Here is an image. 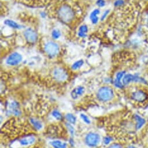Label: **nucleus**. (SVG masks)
I'll return each instance as SVG.
<instances>
[{
  "label": "nucleus",
  "mask_w": 148,
  "mask_h": 148,
  "mask_svg": "<svg viewBox=\"0 0 148 148\" xmlns=\"http://www.w3.org/2000/svg\"><path fill=\"white\" fill-rule=\"evenodd\" d=\"M10 111L14 115L18 116L21 114V110L19 109V106L18 103L16 102H12L10 103Z\"/></svg>",
  "instance_id": "nucleus-10"
},
{
  "label": "nucleus",
  "mask_w": 148,
  "mask_h": 148,
  "mask_svg": "<svg viewBox=\"0 0 148 148\" xmlns=\"http://www.w3.org/2000/svg\"><path fill=\"white\" fill-rule=\"evenodd\" d=\"M145 1H147V2H148V0H144Z\"/></svg>",
  "instance_id": "nucleus-33"
},
{
  "label": "nucleus",
  "mask_w": 148,
  "mask_h": 148,
  "mask_svg": "<svg viewBox=\"0 0 148 148\" xmlns=\"http://www.w3.org/2000/svg\"><path fill=\"white\" fill-rule=\"evenodd\" d=\"M53 76L56 80L59 82H62L67 79V73L63 68H58L53 71Z\"/></svg>",
  "instance_id": "nucleus-7"
},
{
  "label": "nucleus",
  "mask_w": 148,
  "mask_h": 148,
  "mask_svg": "<svg viewBox=\"0 0 148 148\" xmlns=\"http://www.w3.org/2000/svg\"><path fill=\"white\" fill-rule=\"evenodd\" d=\"M110 13V10H106L105 12H104V13L103 14V15H102V19H101V20L102 21H103L106 17H107V16L108 15V14Z\"/></svg>",
  "instance_id": "nucleus-30"
},
{
  "label": "nucleus",
  "mask_w": 148,
  "mask_h": 148,
  "mask_svg": "<svg viewBox=\"0 0 148 148\" xmlns=\"http://www.w3.org/2000/svg\"><path fill=\"white\" fill-rule=\"evenodd\" d=\"M134 119L135 120V128L136 131L141 129L146 124V120L145 118L140 116L138 114H135L134 115Z\"/></svg>",
  "instance_id": "nucleus-8"
},
{
  "label": "nucleus",
  "mask_w": 148,
  "mask_h": 148,
  "mask_svg": "<svg viewBox=\"0 0 148 148\" xmlns=\"http://www.w3.org/2000/svg\"><path fill=\"white\" fill-rule=\"evenodd\" d=\"M147 53L148 54V46H147Z\"/></svg>",
  "instance_id": "nucleus-32"
},
{
  "label": "nucleus",
  "mask_w": 148,
  "mask_h": 148,
  "mask_svg": "<svg viewBox=\"0 0 148 148\" xmlns=\"http://www.w3.org/2000/svg\"><path fill=\"white\" fill-rule=\"evenodd\" d=\"M125 73H126V72L125 71H121L118 72L116 73V78L114 81H116L117 82H122V80Z\"/></svg>",
  "instance_id": "nucleus-20"
},
{
  "label": "nucleus",
  "mask_w": 148,
  "mask_h": 148,
  "mask_svg": "<svg viewBox=\"0 0 148 148\" xmlns=\"http://www.w3.org/2000/svg\"><path fill=\"white\" fill-rule=\"evenodd\" d=\"M125 4V1L124 0H116L114 3V6L115 7H121Z\"/></svg>",
  "instance_id": "nucleus-23"
},
{
  "label": "nucleus",
  "mask_w": 148,
  "mask_h": 148,
  "mask_svg": "<svg viewBox=\"0 0 148 148\" xmlns=\"http://www.w3.org/2000/svg\"><path fill=\"white\" fill-rule=\"evenodd\" d=\"M134 79H135L134 74H132L130 73H125L122 80V82H123V85H124V86H127L129 84H130L131 83H134Z\"/></svg>",
  "instance_id": "nucleus-11"
},
{
  "label": "nucleus",
  "mask_w": 148,
  "mask_h": 148,
  "mask_svg": "<svg viewBox=\"0 0 148 148\" xmlns=\"http://www.w3.org/2000/svg\"><path fill=\"white\" fill-rule=\"evenodd\" d=\"M22 56L18 53H14L11 54L7 59V64L11 66L18 65L22 61Z\"/></svg>",
  "instance_id": "nucleus-6"
},
{
  "label": "nucleus",
  "mask_w": 148,
  "mask_h": 148,
  "mask_svg": "<svg viewBox=\"0 0 148 148\" xmlns=\"http://www.w3.org/2000/svg\"><path fill=\"white\" fill-rule=\"evenodd\" d=\"M101 141V136L98 133L90 132L86 137V143L90 147L97 146Z\"/></svg>",
  "instance_id": "nucleus-4"
},
{
  "label": "nucleus",
  "mask_w": 148,
  "mask_h": 148,
  "mask_svg": "<svg viewBox=\"0 0 148 148\" xmlns=\"http://www.w3.org/2000/svg\"><path fill=\"white\" fill-rule=\"evenodd\" d=\"M4 24L5 25H7V26L11 27L12 28H14V29H20L21 28V26L18 24H17L15 21L10 20V19L5 20L4 22Z\"/></svg>",
  "instance_id": "nucleus-17"
},
{
  "label": "nucleus",
  "mask_w": 148,
  "mask_h": 148,
  "mask_svg": "<svg viewBox=\"0 0 148 148\" xmlns=\"http://www.w3.org/2000/svg\"><path fill=\"white\" fill-rule=\"evenodd\" d=\"M115 96L113 89L109 86H103L101 88L97 93V98L101 102H109L112 101Z\"/></svg>",
  "instance_id": "nucleus-2"
},
{
  "label": "nucleus",
  "mask_w": 148,
  "mask_h": 148,
  "mask_svg": "<svg viewBox=\"0 0 148 148\" xmlns=\"http://www.w3.org/2000/svg\"><path fill=\"white\" fill-rule=\"evenodd\" d=\"M24 36L27 40V41L29 43H34L36 41L37 39V33L34 30H33L31 28L27 29L24 32Z\"/></svg>",
  "instance_id": "nucleus-9"
},
{
  "label": "nucleus",
  "mask_w": 148,
  "mask_h": 148,
  "mask_svg": "<svg viewBox=\"0 0 148 148\" xmlns=\"http://www.w3.org/2000/svg\"><path fill=\"white\" fill-rule=\"evenodd\" d=\"M52 116H53L56 120H58V121L61 120L62 118V115L61 113H60L59 111H58V110H54V111L52 112Z\"/></svg>",
  "instance_id": "nucleus-22"
},
{
  "label": "nucleus",
  "mask_w": 148,
  "mask_h": 148,
  "mask_svg": "<svg viewBox=\"0 0 148 148\" xmlns=\"http://www.w3.org/2000/svg\"><path fill=\"white\" fill-rule=\"evenodd\" d=\"M50 144L53 148H66L67 143L63 142H62L59 140H53L50 142Z\"/></svg>",
  "instance_id": "nucleus-14"
},
{
  "label": "nucleus",
  "mask_w": 148,
  "mask_h": 148,
  "mask_svg": "<svg viewBox=\"0 0 148 148\" xmlns=\"http://www.w3.org/2000/svg\"><path fill=\"white\" fill-rule=\"evenodd\" d=\"M88 32V28L86 25L82 26L79 29V36L81 37H86V33Z\"/></svg>",
  "instance_id": "nucleus-19"
},
{
  "label": "nucleus",
  "mask_w": 148,
  "mask_h": 148,
  "mask_svg": "<svg viewBox=\"0 0 148 148\" xmlns=\"http://www.w3.org/2000/svg\"><path fill=\"white\" fill-rule=\"evenodd\" d=\"M59 16L63 21L69 22L73 19L74 17V12L70 7L64 5L59 9Z\"/></svg>",
  "instance_id": "nucleus-3"
},
{
  "label": "nucleus",
  "mask_w": 148,
  "mask_h": 148,
  "mask_svg": "<svg viewBox=\"0 0 148 148\" xmlns=\"http://www.w3.org/2000/svg\"><path fill=\"white\" fill-rule=\"evenodd\" d=\"M36 141V138L33 136L30 135L23 138L19 140V143L22 146H27L29 145H32Z\"/></svg>",
  "instance_id": "nucleus-12"
},
{
  "label": "nucleus",
  "mask_w": 148,
  "mask_h": 148,
  "mask_svg": "<svg viewBox=\"0 0 148 148\" xmlns=\"http://www.w3.org/2000/svg\"><path fill=\"white\" fill-rule=\"evenodd\" d=\"M85 89L84 88L83 86H79L75 89H73L71 93V96L73 99H76L80 96L82 95L84 93Z\"/></svg>",
  "instance_id": "nucleus-13"
},
{
  "label": "nucleus",
  "mask_w": 148,
  "mask_h": 148,
  "mask_svg": "<svg viewBox=\"0 0 148 148\" xmlns=\"http://www.w3.org/2000/svg\"><path fill=\"white\" fill-rule=\"evenodd\" d=\"M131 99L138 104H144L148 102V91L145 88L135 89L131 93Z\"/></svg>",
  "instance_id": "nucleus-1"
},
{
  "label": "nucleus",
  "mask_w": 148,
  "mask_h": 148,
  "mask_svg": "<svg viewBox=\"0 0 148 148\" xmlns=\"http://www.w3.org/2000/svg\"><path fill=\"white\" fill-rule=\"evenodd\" d=\"M52 36L55 39H57L60 37V33L58 30H53L52 33Z\"/></svg>",
  "instance_id": "nucleus-26"
},
{
  "label": "nucleus",
  "mask_w": 148,
  "mask_h": 148,
  "mask_svg": "<svg viewBox=\"0 0 148 148\" xmlns=\"http://www.w3.org/2000/svg\"><path fill=\"white\" fill-rule=\"evenodd\" d=\"M80 117H81L82 120H83L84 122H86V124H89L91 123V121H90V118H88V117L86 115H85L84 114H80Z\"/></svg>",
  "instance_id": "nucleus-25"
},
{
  "label": "nucleus",
  "mask_w": 148,
  "mask_h": 148,
  "mask_svg": "<svg viewBox=\"0 0 148 148\" xmlns=\"http://www.w3.org/2000/svg\"><path fill=\"white\" fill-rule=\"evenodd\" d=\"M44 49L46 53L50 57H55L59 51V46L52 41L47 43L45 45Z\"/></svg>",
  "instance_id": "nucleus-5"
},
{
  "label": "nucleus",
  "mask_w": 148,
  "mask_h": 148,
  "mask_svg": "<svg viewBox=\"0 0 148 148\" xmlns=\"http://www.w3.org/2000/svg\"><path fill=\"white\" fill-rule=\"evenodd\" d=\"M66 119L68 121L69 123L71 124H75L76 122V117L73 114L71 113H67L66 116Z\"/></svg>",
  "instance_id": "nucleus-18"
},
{
  "label": "nucleus",
  "mask_w": 148,
  "mask_h": 148,
  "mask_svg": "<svg viewBox=\"0 0 148 148\" xmlns=\"http://www.w3.org/2000/svg\"><path fill=\"white\" fill-rule=\"evenodd\" d=\"M30 121L36 129L40 130L41 129H42V124L39 120H38L34 118H31L30 119Z\"/></svg>",
  "instance_id": "nucleus-16"
},
{
  "label": "nucleus",
  "mask_w": 148,
  "mask_h": 148,
  "mask_svg": "<svg viewBox=\"0 0 148 148\" xmlns=\"http://www.w3.org/2000/svg\"><path fill=\"white\" fill-rule=\"evenodd\" d=\"M66 125L70 133L71 134V135L73 136L74 134H75V128H74V127L71 125V124H70L69 122L66 123Z\"/></svg>",
  "instance_id": "nucleus-24"
},
{
  "label": "nucleus",
  "mask_w": 148,
  "mask_h": 148,
  "mask_svg": "<svg viewBox=\"0 0 148 148\" xmlns=\"http://www.w3.org/2000/svg\"><path fill=\"white\" fill-rule=\"evenodd\" d=\"M99 13L100 11L98 9H95L91 12L90 15V19L93 24H96L98 23L99 19L98 15L99 14Z\"/></svg>",
  "instance_id": "nucleus-15"
},
{
  "label": "nucleus",
  "mask_w": 148,
  "mask_h": 148,
  "mask_svg": "<svg viewBox=\"0 0 148 148\" xmlns=\"http://www.w3.org/2000/svg\"><path fill=\"white\" fill-rule=\"evenodd\" d=\"M108 148H124L122 145L119 143H112Z\"/></svg>",
  "instance_id": "nucleus-28"
},
{
  "label": "nucleus",
  "mask_w": 148,
  "mask_h": 148,
  "mask_svg": "<svg viewBox=\"0 0 148 148\" xmlns=\"http://www.w3.org/2000/svg\"><path fill=\"white\" fill-rule=\"evenodd\" d=\"M84 64V61L83 59H80V60H79L76 62H75V63H74L72 66H71V68L74 70H76V69H79L80 68H81L83 65Z\"/></svg>",
  "instance_id": "nucleus-21"
},
{
  "label": "nucleus",
  "mask_w": 148,
  "mask_h": 148,
  "mask_svg": "<svg viewBox=\"0 0 148 148\" xmlns=\"http://www.w3.org/2000/svg\"><path fill=\"white\" fill-rule=\"evenodd\" d=\"M128 148H137V147H135V146H134V145H130Z\"/></svg>",
  "instance_id": "nucleus-31"
},
{
  "label": "nucleus",
  "mask_w": 148,
  "mask_h": 148,
  "mask_svg": "<svg viewBox=\"0 0 148 148\" xmlns=\"http://www.w3.org/2000/svg\"><path fill=\"white\" fill-rule=\"evenodd\" d=\"M97 5L99 7H103L105 6V1L104 0H98L97 1Z\"/></svg>",
  "instance_id": "nucleus-29"
},
{
  "label": "nucleus",
  "mask_w": 148,
  "mask_h": 148,
  "mask_svg": "<svg viewBox=\"0 0 148 148\" xmlns=\"http://www.w3.org/2000/svg\"><path fill=\"white\" fill-rule=\"evenodd\" d=\"M112 140V137H110V136H107L105 137V138L103 139V143L105 145H108L111 143Z\"/></svg>",
  "instance_id": "nucleus-27"
}]
</instances>
